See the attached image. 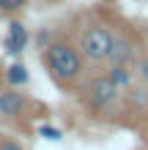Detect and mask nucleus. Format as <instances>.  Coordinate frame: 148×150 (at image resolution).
<instances>
[{"instance_id": "nucleus-1", "label": "nucleus", "mask_w": 148, "mask_h": 150, "mask_svg": "<svg viewBox=\"0 0 148 150\" xmlns=\"http://www.w3.org/2000/svg\"><path fill=\"white\" fill-rule=\"evenodd\" d=\"M41 63L49 71V76L55 79L58 85H74L77 79L82 76L85 60L77 52L74 44L69 41H49L44 49H41Z\"/></svg>"}, {"instance_id": "nucleus-2", "label": "nucleus", "mask_w": 148, "mask_h": 150, "mask_svg": "<svg viewBox=\"0 0 148 150\" xmlns=\"http://www.w3.org/2000/svg\"><path fill=\"white\" fill-rule=\"evenodd\" d=\"M112 36L115 30L107 28V25H85L77 36V52L82 55V60H91V63H104L110 55V47H112Z\"/></svg>"}, {"instance_id": "nucleus-3", "label": "nucleus", "mask_w": 148, "mask_h": 150, "mask_svg": "<svg viewBox=\"0 0 148 150\" xmlns=\"http://www.w3.org/2000/svg\"><path fill=\"white\" fill-rule=\"evenodd\" d=\"M80 101L85 109H91L93 115H104L115 107L118 101V87L110 82L107 74H96L80 87Z\"/></svg>"}, {"instance_id": "nucleus-4", "label": "nucleus", "mask_w": 148, "mask_h": 150, "mask_svg": "<svg viewBox=\"0 0 148 150\" xmlns=\"http://www.w3.org/2000/svg\"><path fill=\"white\" fill-rule=\"evenodd\" d=\"M107 60H110V66H132L137 60V41L129 33H115Z\"/></svg>"}, {"instance_id": "nucleus-5", "label": "nucleus", "mask_w": 148, "mask_h": 150, "mask_svg": "<svg viewBox=\"0 0 148 150\" xmlns=\"http://www.w3.org/2000/svg\"><path fill=\"white\" fill-rule=\"evenodd\" d=\"M25 109H28V98H25V93H19L16 87L0 90V117H3V120L22 117Z\"/></svg>"}, {"instance_id": "nucleus-6", "label": "nucleus", "mask_w": 148, "mask_h": 150, "mask_svg": "<svg viewBox=\"0 0 148 150\" xmlns=\"http://www.w3.org/2000/svg\"><path fill=\"white\" fill-rule=\"evenodd\" d=\"M28 41H30V33H28V28H25L22 22H11L8 25V33H6V52L8 55H19V52L28 47Z\"/></svg>"}, {"instance_id": "nucleus-7", "label": "nucleus", "mask_w": 148, "mask_h": 150, "mask_svg": "<svg viewBox=\"0 0 148 150\" xmlns=\"http://www.w3.org/2000/svg\"><path fill=\"white\" fill-rule=\"evenodd\" d=\"M3 76H6V85H8V87H16V90L30 82V74H28V68H25L22 63H11V66L6 68Z\"/></svg>"}, {"instance_id": "nucleus-8", "label": "nucleus", "mask_w": 148, "mask_h": 150, "mask_svg": "<svg viewBox=\"0 0 148 150\" xmlns=\"http://www.w3.org/2000/svg\"><path fill=\"white\" fill-rule=\"evenodd\" d=\"M107 76H110V82L118 87H129L132 85V66H110L107 68Z\"/></svg>"}, {"instance_id": "nucleus-9", "label": "nucleus", "mask_w": 148, "mask_h": 150, "mask_svg": "<svg viewBox=\"0 0 148 150\" xmlns=\"http://www.w3.org/2000/svg\"><path fill=\"white\" fill-rule=\"evenodd\" d=\"M28 0H0V14H19Z\"/></svg>"}, {"instance_id": "nucleus-10", "label": "nucleus", "mask_w": 148, "mask_h": 150, "mask_svg": "<svg viewBox=\"0 0 148 150\" xmlns=\"http://www.w3.org/2000/svg\"><path fill=\"white\" fill-rule=\"evenodd\" d=\"M0 150H25L14 137H0Z\"/></svg>"}, {"instance_id": "nucleus-11", "label": "nucleus", "mask_w": 148, "mask_h": 150, "mask_svg": "<svg viewBox=\"0 0 148 150\" xmlns=\"http://www.w3.org/2000/svg\"><path fill=\"white\" fill-rule=\"evenodd\" d=\"M137 74H140V79L148 85V55L140 57V63H137Z\"/></svg>"}, {"instance_id": "nucleus-12", "label": "nucleus", "mask_w": 148, "mask_h": 150, "mask_svg": "<svg viewBox=\"0 0 148 150\" xmlns=\"http://www.w3.org/2000/svg\"><path fill=\"white\" fill-rule=\"evenodd\" d=\"M39 131H41V134H44L47 139H60V131H58V128H49V126H41Z\"/></svg>"}]
</instances>
